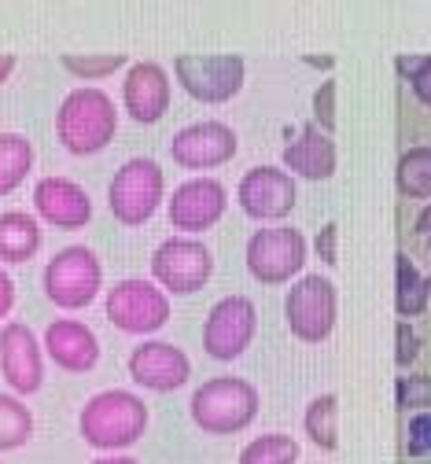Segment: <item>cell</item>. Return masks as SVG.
<instances>
[{"instance_id":"1","label":"cell","mask_w":431,"mask_h":464,"mask_svg":"<svg viewBox=\"0 0 431 464\" xmlns=\"http://www.w3.org/2000/svg\"><path fill=\"white\" fill-rule=\"evenodd\" d=\"M148 405L141 394L133 391H96L85 405H82V417H78V431L85 439V446L103 450L107 457L118 450H130L144 439L148 431Z\"/></svg>"},{"instance_id":"2","label":"cell","mask_w":431,"mask_h":464,"mask_svg":"<svg viewBox=\"0 0 431 464\" xmlns=\"http://www.w3.org/2000/svg\"><path fill=\"white\" fill-rule=\"evenodd\" d=\"M118 133V107L103 89H74L55 111V137L74 159L100 155Z\"/></svg>"},{"instance_id":"3","label":"cell","mask_w":431,"mask_h":464,"mask_svg":"<svg viewBox=\"0 0 431 464\" xmlns=\"http://www.w3.org/2000/svg\"><path fill=\"white\" fill-rule=\"evenodd\" d=\"M259 391L243 376H214L200 391H192V420L207 435H236L251 428L259 417Z\"/></svg>"},{"instance_id":"4","label":"cell","mask_w":431,"mask_h":464,"mask_svg":"<svg viewBox=\"0 0 431 464\" xmlns=\"http://www.w3.org/2000/svg\"><path fill=\"white\" fill-rule=\"evenodd\" d=\"M41 284L48 303H55L59 310H85L103 287V266L96 251H89L85 244H71L48 258Z\"/></svg>"},{"instance_id":"5","label":"cell","mask_w":431,"mask_h":464,"mask_svg":"<svg viewBox=\"0 0 431 464\" xmlns=\"http://www.w3.org/2000/svg\"><path fill=\"white\" fill-rule=\"evenodd\" d=\"M162 196H166V178H162V166L155 159H130L114 169L111 178V188H107V203H111V214L114 221L122 225H148L152 214L162 207Z\"/></svg>"},{"instance_id":"6","label":"cell","mask_w":431,"mask_h":464,"mask_svg":"<svg viewBox=\"0 0 431 464\" xmlns=\"http://www.w3.org/2000/svg\"><path fill=\"white\" fill-rule=\"evenodd\" d=\"M336 314H339V295L336 284L321 273H306L291 284V292L284 299V317L295 339L302 343H325L336 328Z\"/></svg>"},{"instance_id":"7","label":"cell","mask_w":431,"mask_h":464,"mask_svg":"<svg viewBox=\"0 0 431 464\" xmlns=\"http://www.w3.org/2000/svg\"><path fill=\"white\" fill-rule=\"evenodd\" d=\"M103 314L118 332L152 335V332L166 328L173 306H170L162 287L152 280H118L103 299Z\"/></svg>"},{"instance_id":"8","label":"cell","mask_w":431,"mask_h":464,"mask_svg":"<svg viewBox=\"0 0 431 464\" xmlns=\"http://www.w3.org/2000/svg\"><path fill=\"white\" fill-rule=\"evenodd\" d=\"M306 255H310V247H306V237L295 225H266L248 240L243 262L259 284H288L295 273H302Z\"/></svg>"},{"instance_id":"9","label":"cell","mask_w":431,"mask_h":464,"mask_svg":"<svg viewBox=\"0 0 431 464\" xmlns=\"http://www.w3.org/2000/svg\"><path fill=\"white\" fill-rule=\"evenodd\" d=\"M152 276L170 295H196L214 276V255L207 244H200L192 237H173L155 247Z\"/></svg>"},{"instance_id":"10","label":"cell","mask_w":431,"mask_h":464,"mask_svg":"<svg viewBox=\"0 0 431 464\" xmlns=\"http://www.w3.org/2000/svg\"><path fill=\"white\" fill-rule=\"evenodd\" d=\"M255 328H259V310L251 299L229 295L214 303L203 321V354L211 362H236L255 343Z\"/></svg>"},{"instance_id":"11","label":"cell","mask_w":431,"mask_h":464,"mask_svg":"<svg viewBox=\"0 0 431 464\" xmlns=\"http://www.w3.org/2000/svg\"><path fill=\"white\" fill-rule=\"evenodd\" d=\"M173 78L196 103H225L243 89L240 55H177Z\"/></svg>"},{"instance_id":"12","label":"cell","mask_w":431,"mask_h":464,"mask_svg":"<svg viewBox=\"0 0 431 464\" xmlns=\"http://www.w3.org/2000/svg\"><path fill=\"white\" fill-rule=\"evenodd\" d=\"M295 178L280 166H251L236 188V203L251 221H280L295 210Z\"/></svg>"},{"instance_id":"13","label":"cell","mask_w":431,"mask_h":464,"mask_svg":"<svg viewBox=\"0 0 431 464\" xmlns=\"http://www.w3.org/2000/svg\"><path fill=\"white\" fill-rule=\"evenodd\" d=\"M0 376L15 391V398L37 394L44 383V346L23 321L0 328Z\"/></svg>"},{"instance_id":"14","label":"cell","mask_w":431,"mask_h":464,"mask_svg":"<svg viewBox=\"0 0 431 464\" xmlns=\"http://www.w3.org/2000/svg\"><path fill=\"white\" fill-rule=\"evenodd\" d=\"M229 207V192L221 181L214 178H192L173 188L170 203H166V218L177 232H189V237H200V232L214 228L221 221Z\"/></svg>"},{"instance_id":"15","label":"cell","mask_w":431,"mask_h":464,"mask_svg":"<svg viewBox=\"0 0 431 464\" xmlns=\"http://www.w3.org/2000/svg\"><path fill=\"white\" fill-rule=\"evenodd\" d=\"M130 376L144 391L170 394V391H177V387H184L192 380V362L181 346H173L166 339H144V343L133 346V354H130Z\"/></svg>"},{"instance_id":"16","label":"cell","mask_w":431,"mask_h":464,"mask_svg":"<svg viewBox=\"0 0 431 464\" xmlns=\"http://www.w3.org/2000/svg\"><path fill=\"white\" fill-rule=\"evenodd\" d=\"M240 140L225 122H192L170 140V155L184 169H214L236 155Z\"/></svg>"},{"instance_id":"17","label":"cell","mask_w":431,"mask_h":464,"mask_svg":"<svg viewBox=\"0 0 431 464\" xmlns=\"http://www.w3.org/2000/svg\"><path fill=\"white\" fill-rule=\"evenodd\" d=\"M34 210L64 232L85 228L93 221V199L71 178H41L34 185Z\"/></svg>"},{"instance_id":"18","label":"cell","mask_w":431,"mask_h":464,"mask_svg":"<svg viewBox=\"0 0 431 464\" xmlns=\"http://www.w3.org/2000/svg\"><path fill=\"white\" fill-rule=\"evenodd\" d=\"M122 103H126L133 122L155 126L170 111V74H166V67H159L152 60L133 63L126 71V78H122Z\"/></svg>"},{"instance_id":"19","label":"cell","mask_w":431,"mask_h":464,"mask_svg":"<svg viewBox=\"0 0 431 464\" xmlns=\"http://www.w3.org/2000/svg\"><path fill=\"white\" fill-rule=\"evenodd\" d=\"M44 354L64 372H93L100 362V339L85 321L59 317L44 328Z\"/></svg>"},{"instance_id":"20","label":"cell","mask_w":431,"mask_h":464,"mask_svg":"<svg viewBox=\"0 0 431 464\" xmlns=\"http://www.w3.org/2000/svg\"><path fill=\"white\" fill-rule=\"evenodd\" d=\"M284 166L288 173L302 181H325L336 173V144L328 133L318 126H302V133L284 148Z\"/></svg>"},{"instance_id":"21","label":"cell","mask_w":431,"mask_h":464,"mask_svg":"<svg viewBox=\"0 0 431 464\" xmlns=\"http://www.w3.org/2000/svg\"><path fill=\"white\" fill-rule=\"evenodd\" d=\"M41 251V225L26 210H5L0 214V262L19 266L30 262Z\"/></svg>"},{"instance_id":"22","label":"cell","mask_w":431,"mask_h":464,"mask_svg":"<svg viewBox=\"0 0 431 464\" xmlns=\"http://www.w3.org/2000/svg\"><path fill=\"white\" fill-rule=\"evenodd\" d=\"M34 144L23 133H0V196L15 192L34 169Z\"/></svg>"},{"instance_id":"23","label":"cell","mask_w":431,"mask_h":464,"mask_svg":"<svg viewBox=\"0 0 431 464\" xmlns=\"http://www.w3.org/2000/svg\"><path fill=\"white\" fill-rule=\"evenodd\" d=\"M395 310L398 317H416L427 310V295H431V287H427V276H420V269L409 262V255H398L395 258Z\"/></svg>"},{"instance_id":"24","label":"cell","mask_w":431,"mask_h":464,"mask_svg":"<svg viewBox=\"0 0 431 464\" xmlns=\"http://www.w3.org/2000/svg\"><path fill=\"white\" fill-rule=\"evenodd\" d=\"M302 428H306V435H310L314 446L336 450L339 446V398L336 394H318L310 405H306Z\"/></svg>"},{"instance_id":"25","label":"cell","mask_w":431,"mask_h":464,"mask_svg":"<svg viewBox=\"0 0 431 464\" xmlns=\"http://www.w3.org/2000/svg\"><path fill=\"white\" fill-rule=\"evenodd\" d=\"M34 439V413L15 394H0V453L23 450Z\"/></svg>"},{"instance_id":"26","label":"cell","mask_w":431,"mask_h":464,"mask_svg":"<svg viewBox=\"0 0 431 464\" xmlns=\"http://www.w3.org/2000/svg\"><path fill=\"white\" fill-rule=\"evenodd\" d=\"M398 192L409 199H427L431 196V148H409L398 159Z\"/></svg>"},{"instance_id":"27","label":"cell","mask_w":431,"mask_h":464,"mask_svg":"<svg viewBox=\"0 0 431 464\" xmlns=\"http://www.w3.org/2000/svg\"><path fill=\"white\" fill-rule=\"evenodd\" d=\"M295 460H299V442L284 431L259 435L240 450V464H295Z\"/></svg>"},{"instance_id":"28","label":"cell","mask_w":431,"mask_h":464,"mask_svg":"<svg viewBox=\"0 0 431 464\" xmlns=\"http://www.w3.org/2000/svg\"><path fill=\"white\" fill-rule=\"evenodd\" d=\"M59 63H64L67 74H74V78H82V82H103V78H111L114 71L126 67L130 55H126V52H107V55H74V52H67Z\"/></svg>"},{"instance_id":"29","label":"cell","mask_w":431,"mask_h":464,"mask_svg":"<svg viewBox=\"0 0 431 464\" xmlns=\"http://www.w3.org/2000/svg\"><path fill=\"white\" fill-rule=\"evenodd\" d=\"M398 405H406V410H431V376H402Z\"/></svg>"},{"instance_id":"30","label":"cell","mask_w":431,"mask_h":464,"mask_svg":"<svg viewBox=\"0 0 431 464\" xmlns=\"http://www.w3.org/2000/svg\"><path fill=\"white\" fill-rule=\"evenodd\" d=\"M314 114H318V130L332 133L336 130V82H325L314 92Z\"/></svg>"},{"instance_id":"31","label":"cell","mask_w":431,"mask_h":464,"mask_svg":"<svg viewBox=\"0 0 431 464\" xmlns=\"http://www.w3.org/2000/svg\"><path fill=\"white\" fill-rule=\"evenodd\" d=\"M406 450H409L413 457H427V453H431V413H416V417L409 420Z\"/></svg>"},{"instance_id":"32","label":"cell","mask_w":431,"mask_h":464,"mask_svg":"<svg viewBox=\"0 0 431 464\" xmlns=\"http://www.w3.org/2000/svg\"><path fill=\"white\" fill-rule=\"evenodd\" d=\"M395 339H398V351H395L398 365H409V362H416V354H420V339H416V332H413L406 321L395 328Z\"/></svg>"},{"instance_id":"33","label":"cell","mask_w":431,"mask_h":464,"mask_svg":"<svg viewBox=\"0 0 431 464\" xmlns=\"http://www.w3.org/2000/svg\"><path fill=\"white\" fill-rule=\"evenodd\" d=\"M336 237H339V228H336V221H328V225L318 232V240H314L318 258H321L325 266H336V262H339V258H336Z\"/></svg>"},{"instance_id":"34","label":"cell","mask_w":431,"mask_h":464,"mask_svg":"<svg viewBox=\"0 0 431 464\" xmlns=\"http://www.w3.org/2000/svg\"><path fill=\"white\" fill-rule=\"evenodd\" d=\"M427 67H431V55H398V74L409 78V82H413L420 71H427Z\"/></svg>"},{"instance_id":"35","label":"cell","mask_w":431,"mask_h":464,"mask_svg":"<svg viewBox=\"0 0 431 464\" xmlns=\"http://www.w3.org/2000/svg\"><path fill=\"white\" fill-rule=\"evenodd\" d=\"M12 306H15V284H12V276L5 269H0V321L12 314Z\"/></svg>"},{"instance_id":"36","label":"cell","mask_w":431,"mask_h":464,"mask_svg":"<svg viewBox=\"0 0 431 464\" xmlns=\"http://www.w3.org/2000/svg\"><path fill=\"white\" fill-rule=\"evenodd\" d=\"M409 85H413L416 100H420L424 107H431V67H427V71H420V74H416V78H413Z\"/></svg>"},{"instance_id":"37","label":"cell","mask_w":431,"mask_h":464,"mask_svg":"<svg viewBox=\"0 0 431 464\" xmlns=\"http://www.w3.org/2000/svg\"><path fill=\"white\" fill-rule=\"evenodd\" d=\"M12 71H15V55H8V52H0V85H5V82L12 78Z\"/></svg>"},{"instance_id":"38","label":"cell","mask_w":431,"mask_h":464,"mask_svg":"<svg viewBox=\"0 0 431 464\" xmlns=\"http://www.w3.org/2000/svg\"><path fill=\"white\" fill-rule=\"evenodd\" d=\"M93 464H141V460L130 457V453H111V457H100V460H93Z\"/></svg>"},{"instance_id":"39","label":"cell","mask_w":431,"mask_h":464,"mask_svg":"<svg viewBox=\"0 0 431 464\" xmlns=\"http://www.w3.org/2000/svg\"><path fill=\"white\" fill-rule=\"evenodd\" d=\"M416 232H431V207L420 210V218H416Z\"/></svg>"},{"instance_id":"40","label":"cell","mask_w":431,"mask_h":464,"mask_svg":"<svg viewBox=\"0 0 431 464\" xmlns=\"http://www.w3.org/2000/svg\"><path fill=\"white\" fill-rule=\"evenodd\" d=\"M427 287H431V276H427Z\"/></svg>"}]
</instances>
